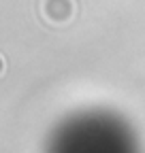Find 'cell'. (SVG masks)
<instances>
[{
    "label": "cell",
    "instance_id": "obj_1",
    "mask_svg": "<svg viewBox=\"0 0 145 153\" xmlns=\"http://www.w3.org/2000/svg\"><path fill=\"white\" fill-rule=\"evenodd\" d=\"M45 153H143V149L122 115L109 108H83L53 126Z\"/></svg>",
    "mask_w": 145,
    "mask_h": 153
}]
</instances>
